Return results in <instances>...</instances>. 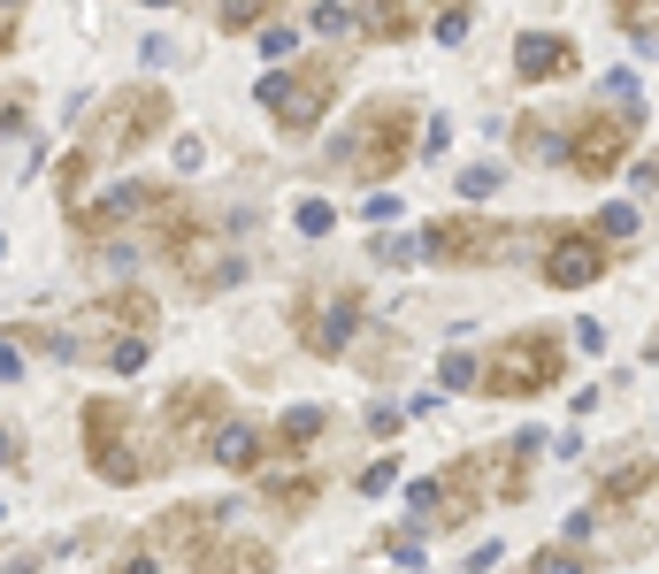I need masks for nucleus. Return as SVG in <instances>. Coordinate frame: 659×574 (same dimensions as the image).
Returning a JSON list of instances; mask_svg holds the SVG:
<instances>
[{"label":"nucleus","mask_w":659,"mask_h":574,"mask_svg":"<svg viewBox=\"0 0 659 574\" xmlns=\"http://www.w3.org/2000/svg\"><path fill=\"white\" fill-rule=\"evenodd\" d=\"M407 131H414L407 100H368V108H360V123L345 131V145H337V161H345L353 176L383 184V176H391V169L407 161Z\"/></svg>","instance_id":"1"},{"label":"nucleus","mask_w":659,"mask_h":574,"mask_svg":"<svg viewBox=\"0 0 659 574\" xmlns=\"http://www.w3.org/2000/svg\"><path fill=\"white\" fill-rule=\"evenodd\" d=\"M330 100H337V69H330V62H300V69H284V77H261V108H269L284 131H315Z\"/></svg>","instance_id":"2"},{"label":"nucleus","mask_w":659,"mask_h":574,"mask_svg":"<svg viewBox=\"0 0 659 574\" xmlns=\"http://www.w3.org/2000/svg\"><path fill=\"white\" fill-rule=\"evenodd\" d=\"M552 376H560L552 337H506L491 353V368H484V391L491 399H529V391H552Z\"/></svg>","instance_id":"3"},{"label":"nucleus","mask_w":659,"mask_h":574,"mask_svg":"<svg viewBox=\"0 0 659 574\" xmlns=\"http://www.w3.org/2000/svg\"><path fill=\"white\" fill-rule=\"evenodd\" d=\"M85 459H93L108 483H139V475L154 467V452L131 444V414H123V407H100V399L85 407Z\"/></svg>","instance_id":"4"},{"label":"nucleus","mask_w":659,"mask_h":574,"mask_svg":"<svg viewBox=\"0 0 659 574\" xmlns=\"http://www.w3.org/2000/svg\"><path fill=\"white\" fill-rule=\"evenodd\" d=\"M169 100L154 85H131V93H116L108 108H100V123H93V153H131V145H147V131H162Z\"/></svg>","instance_id":"5"},{"label":"nucleus","mask_w":659,"mask_h":574,"mask_svg":"<svg viewBox=\"0 0 659 574\" xmlns=\"http://www.w3.org/2000/svg\"><path fill=\"white\" fill-rule=\"evenodd\" d=\"M629 139H637V116H583V123H575V139L560 145V153H568V169L606 176V169L629 153Z\"/></svg>","instance_id":"6"},{"label":"nucleus","mask_w":659,"mask_h":574,"mask_svg":"<svg viewBox=\"0 0 659 574\" xmlns=\"http://www.w3.org/2000/svg\"><path fill=\"white\" fill-rule=\"evenodd\" d=\"M414 246H422V253H437V261H491L498 246H514V230L468 223V215H437V223H430Z\"/></svg>","instance_id":"7"},{"label":"nucleus","mask_w":659,"mask_h":574,"mask_svg":"<svg viewBox=\"0 0 659 574\" xmlns=\"http://www.w3.org/2000/svg\"><path fill=\"white\" fill-rule=\"evenodd\" d=\"M353 329H360V299L353 291H315V306L300 314V337H307V353H345L353 345Z\"/></svg>","instance_id":"8"},{"label":"nucleus","mask_w":659,"mask_h":574,"mask_svg":"<svg viewBox=\"0 0 659 574\" xmlns=\"http://www.w3.org/2000/svg\"><path fill=\"white\" fill-rule=\"evenodd\" d=\"M598 277H606L598 238H591V230H560V238H552V261H544V284L583 291V284H598Z\"/></svg>","instance_id":"9"},{"label":"nucleus","mask_w":659,"mask_h":574,"mask_svg":"<svg viewBox=\"0 0 659 574\" xmlns=\"http://www.w3.org/2000/svg\"><path fill=\"white\" fill-rule=\"evenodd\" d=\"M514 69H521V77H537V85H552V77H575V69H583V54H575V39H560V31H521Z\"/></svg>","instance_id":"10"},{"label":"nucleus","mask_w":659,"mask_h":574,"mask_svg":"<svg viewBox=\"0 0 659 574\" xmlns=\"http://www.w3.org/2000/svg\"><path fill=\"white\" fill-rule=\"evenodd\" d=\"M93 230H123V223H147V215H169V192L162 184H116L100 207H77Z\"/></svg>","instance_id":"11"},{"label":"nucleus","mask_w":659,"mask_h":574,"mask_svg":"<svg viewBox=\"0 0 659 574\" xmlns=\"http://www.w3.org/2000/svg\"><path fill=\"white\" fill-rule=\"evenodd\" d=\"M207 529H223V506H176V513L154 521V544L199 567V537H207Z\"/></svg>","instance_id":"12"},{"label":"nucleus","mask_w":659,"mask_h":574,"mask_svg":"<svg viewBox=\"0 0 659 574\" xmlns=\"http://www.w3.org/2000/svg\"><path fill=\"white\" fill-rule=\"evenodd\" d=\"M199 574H269V544H207Z\"/></svg>","instance_id":"13"},{"label":"nucleus","mask_w":659,"mask_h":574,"mask_svg":"<svg viewBox=\"0 0 659 574\" xmlns=\"http://www.w3.org/2000/svg\"><path fill=\"white\" fill-rule=\"evenodd\" d=\"M207 452H215L223 467H253V459L269 452V436L253 430V422H230V430H215V444H207Z\"/></svg>","instance_id":"14"},{"label":"nucleus","mask_w":659,"mask_h":574,"mask_svg":"<svg viewBox=\"0 0 659 574\" xmlns=\"http://www.w3.org/2000/svg\"><path fill=\"white\" fill-rule=\"evenodd\" d=\"M323 407H292V414H284V422H277V436H269V444H284V452H307V444H315V436H323Z\"/></svg>","instance_id":"15"},{"label":"nucleus","mask_w":659,"mask_h":574,"mask_svg":"<svg viewBox=\"0 0 659 574\" xmlns=\"http://www.w3.org/2000/svg\"><path fill=\"white\" fill-rule=\"evenodd\" d=\"M476 376H484V360H476V353H445V360H437V383H445V391H468Z\"/></svg>","instance_id":"16"},{"label":"nucleus","mask_w":659,"mask_h":574,"mask_svg":"<svg viewBox=\"0 0 659 574\" xmlns=\"http://www.w3.org/2000/svg\"><path fill=\"white\" fill-rule=\"evenodd\" d=\"M659 467L652 459H629V467H622V475H606V498H614V506H622V498H637V490H645V483H652Z\"/></svg>","instance_id":"17"},{"label":"nucleus","mask_w":659,"mask_h":574,"mask_svg":"<svg viewBox=\"0 0 659 574\" xmlns=\"http://www.w3.org/2000/svg\"><path fill=\"white\" fill-rule=\"evenodd\" d=\"M360 31H376V39H414V8H383V15H360Z\"/></svg>","instance_id":"18"},{"label":"nucleus","mask_w":659,"mask_h":574,"mask_svg":"<svg viewBox=\"0 0 659 574\" xmlns=\"http://www.w3.org/2000/svg\"><path fill=\"white\" fill-rule=\"evenodd\" d=\"M591 238H637V207H598V223H591Z\"/></svg>","instance_id":"19"},{"label":"nucleus","mask_w":659,"mask_h":574,"mask_svg":"<svg viewBox=\"0 0 659 574\" xmlns=\"http://www.w3.org/2000/svg\"><path fill=\"white\" fill-rule=\"evenodd\" d=\"M330 223H337L330 199H300V230H307V238H330Z\"/></svg>","instance_id":"20"},{"label":"nucleus","mask_w":659,"mask_h":574,"mask_svg":"<svg viewBox=\"0 0 659 574\" xmlns=\"http://www.w3.org/2000/svg\"><path fill=\"white\" fill-rule=\"evenodd\" d=\"M223 31H261V0H238V8H215Z\"/></svg>","instance_id":"21"},{"label":"nucleus","mask_w":659,"mask_h":574,"mask_svg":"<svg viewBox=\"0 0 659 574\" xmlns=\"http://www.w3.org/2000/svg\"><path fill=\"white\" fill-rule=\"evenodd\" d=\"M368 253H376V261H383V269H407V261H414V253H422V246H414V238H376V246H368Z\"/></svg>","instance_id":"22"},{"label":"nucleus","mask_w":659,"mask_h":574,"mask_svg":"<svg viewBox=\"0 0 659 574\" xmlns=\"http://www.w3.org/2000/svg\"><path fill=\"white\" fill-rule=\"evenodd\" d=\"M108 314H116V322H154V299H139V291H116V299H108Z\"/></svg>","instance_id":"23"},{"label":"nucleus","mask_w":659,"mask_h":574,"mask_svg":"<svg viewBox=\"0 0 659 574\" xmlns=\"http://www.w3.org/2000/svg\"><path fill=\"white\" fill-rule=\"evenodd\" d=\"M315 31H323V39H337V31H360V15L330 0V8H315Z\"/></svg>","instance_id":"24"},{"label":"nucleus","mask_w":659,"mask_h":574,"mask_svg":"<svg viewBox=\"0 0 659 574\" xmlns=\"http://www.w3.org/2000/svg\"><path fill=\"white\" fill-rule=\"evenodd\" d=\"M461 192H468V199L498 192V161H476V169H461Z\"/></svg>","instance_id":"25"},{"label":"nucleus","mask_w":659,"mask_h":574,"mask_svg":"<svg viewBox=\"0 0 659 574\" xmlns=\"http://www.w3.org/2000/svg\"><path fill=\"white\" fill-rule=\"evenodd\" d=\"M468 31H476V15H468V8H445V15H437V39H445V46H461Z\"/></svg>","instance_id":"26"},{"label":"nucleus","mask_w":659,"mask_h":574,"mask_svg":"<svg viewBox=\"0 0 659 574\" xmlns=\"http://www.w3.org/2000/svg\"><path fill=\"white\" fill-rule=\"evenodd\" d=\"M108 368H116V376H131V368H147V337H123V345L108 353Z\"/></svg>","instance_id":"27"},{"label":"nucleus","mask_w":659,"mask_h":574,"mask_svg":"<svg viewBox=\"0 0 659 574\" xmlns=\"http://www.w3.org/2000/svg\"><path fill=\"white\" fill-rule=\"evenodd\" d=\"M529 574H591V567H583L575 552H537V560H529Z\"/></svg>","instance_id":"28"},{"label":"nucleus","mask_w":659,"mask_h":574,"mask_svg":"<svg viewBox=\"0 0 659 574\" xmlns=\"http://www.w3.org/2000/svg\"><path fill=\"white\" fill-rule=\"evenodd\" d=\"M261 46H269V54H292L300 31H292V23H261Z\"/></svg>","instance_id":"29"},{"label":"nucleus","mask_w":659,"mask_h":574,"mask_svg":"<svg viewBox=\"0 0 659 574\" xmlns=\"http://www.w3.org/2000/svg\"><path fill=\"white\" fill-rule=\"evenodd\" d=\"M391 483H399V459H376V467L360 475V490H368V498H376V490H391Z\"/></svg>","instance_id":"30"},{"label":"nucleus","mask_w":659,"mask_h":574,"mask_svg":"<svg viewBox=\"0 0 659 574\" xmlns=\"http://www.w3.org/2000/svg\"><path fill=\"white\" fill-rule=\"evenodd\" d=\"M399 422H407V414H399L391 399H383V407H368V430H376V436H391V430H399Z\"/></svg>","instance_id":"31"},{"label":"nucleus","mask_w":659,"mask_h":574,"mask_svg":"<svg viewBox=\"0 0 659 574\" xmlns=\"http://www.w3.org/2000/svg\"><path fill=\"white\" fill-rule=\"evenodd\" d=\"M15 376H23V353H15V345L0 337V383H15Z\"/></svg>","instance_id":"32"},{"label":"nucleus","mask_w":659,"mask_h":574,"mask_svg":"<svg viewBox=\"0 0 659 574\" xmlns=\"http://www.w3.org/2000/svg\"><path fill=\"white\" fill-rule=\"evenodd\" d=\"M15 23H23V15H15V8H0V46L15 39Z\"/></svg>","instance_id":"33"},{"label":"nucleus","mask_w":659,"mask_h":574,"mask_svg":"<svg viewBox=\"0 0 659 574\" xmlns=\"http://www.w3.org/2000/svg\"><path fill=\"white\" fill-rule=\"evenodd\" d=\"M8 459H15V444H8V430H0V467H8Z\"/></svg>","instance_id":"34"},{"label":"nucleus","mask_w":659,"mask_h":574,"mask_svg":"<svg viewBox=\"0 0 659 574\" xmlns=\"http://www.w3.org/2000/svg\"><path fill=\"white\" fill-rule=\"evenodd\" d=\"M123 574H154V560H131V567H123Z\"/></svg>","instance_id":"35"}]
</instances>
